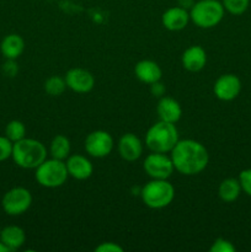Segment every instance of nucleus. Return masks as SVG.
<instances>
[{"instance_id": "obj_1", "label": "nucleus", "mask_w": 251, "mask_h": 252, "mask_svg": "<svg viewBox=\"0 0 251 252\" xmlns=\"http://www.w3.org/2000/svg\"><path fill=\"white\" fill-rule=\"evenodd\" d=\"M170 157L175 170L186 176L201 174L209 161V154L204 145L193 139L179 140Z\"/></svg>"}, {"instance_id": "obj_2", "label": "nucleus", "mask_w": 251, "mask_h": 252, "mask_svg": "<svg viewBox=\"0 0 251 252\" xmlns=\"http://www.w3.org/2000/svg\"><path fill=\"white\" fill-rule=\"evenodd\" d=\"M12 160L22 169H36L47 159V149L39 140L26 138L14 143Z\"/></svg>"}, {"instance_id": "obj_3", "label": "nucleus", "mask_w": 251, "mask_h": 252, "mask_svg": "<svg viewBox=\"0 0 251 252\" xmlns=\"http://www.w3.org/2000/svg\"><path fill=\"white\" fill-rule=\"evenodd\" d=\"M179 140V130L175 123L165 121L154 123L145 134V144L155 153H171Z\"/></svg>"}, {"instance_id": "obj_4", "label": "nucleus", "mask_w": 251, "mask_h": 252, "mask_svg": "<svg viewBox=\"0 0 251 252\" xmlns=\"http://www.w3.org/2000/svg\"><path fill=\"white\" fill-rule=\"evenodd\" d=\"M223 4L219 0H199L189 10V20L199 29H212L224 17Z\"/></svg>"}, {"instance_id": "obj_5", "label": "nucleus", "mask_w": 251, "mask_h": 252, "mask_svg": "<svg viewBox=\"0 0 251 252\" xmlns=\"http://www.w3.org/2000/svg\"><path fill=\"white\" fill-rule=\"evenodd\" d=\"M142 201L148 208L162 209L175 198V189L167 180L153 179L140 191Z\"/></svg>"}, {"instance_id": "obj_6", "label": "nucleus", "mask_w": 251, "mask_h": 252, "mask_svg": "<svg viewBox=\"0 0 251 252\" xmlns=\"http://www.w3.org/2000/svg\"><path fill=\"white\" fill-rule=\"evenodd\" d=\"M34 170H36L34 172L36 181L46 189H57L63 186L69 176L65 162L54 158L46 159Z\"/></svg>"}, {"instance_id": "obj_7", "label": "nucleus", "mask_w": 251, "mask_h": 252, "mask_svg": "<svg viewBox=\"0 0 251 252\" xmlns=\"http://www.w3.org/2000/svg\"><path fill=\"white\" fill-rule=\"evenodd\" d=\"M32 204V194L25 187H14L4 194L1 207L7 216L17 217L26 213Z\"/></svg>"}, {"instance_id": "obj_8", "label": "nucleus", "mask_w": 251, "mask_h": 252, "mask_svg": "<svg viewBox=\"0 0 251 252\" xmlns=\"http://www.w3.org/2000/svg\"><path fill=\"white\" fill-rule=\"evenodd\" d=\"M143 169L148 176L157 180H167L175 171L171 157H167L164 153L155 152H152V154L145 158Z\"/></svg>"}, {"instance_id": "obj_9", "label": "nucleus", "mask_w": 251, "mask_h": 252, "mask_svg": "<svg viewBox=\"0 0 251 252\" xmlns=\"http://www.w3.org/2000/svg\"><path fill=\"white\" fill-rule=\"evenodd\" d=\"M84 147L90 157L102 159L111 154L115 147V142L112 135L106 130H94L86 137Z\"/></svg>"}, {"instance_id": "obj_10", "label": "nucleus", "mask_w": 251, "mask_h": 252, "mask_svg": "<svg viewBox=\"0 0 251 252\" xmlns=\"http://www.w3.org/2000/svg\"><path fill=\"white\" fill-rule=\"evenodd\" d=\"M214 95L220 101H233L241 91V81L234 74H224L216 80L213 86Z\"/></svg>"}, {"instance_id": "obj_11", "label": "nucleus", "mask_w": 251, "mask_h": 252, "mask_svg": "<svg viewBox=\"0 0 251 252\" xmlns=\"http://www.w3.org/2000/svg\"><path fill=\"white\" fill-rule=\"evenodd\" d=\"M66 86L74 93L88 94L95 86V78L89 70L83 68H71L65 74Z\"/></svg>"}, {"instance_id": "obj_12", "label": "nucleus", "mask_w": 251, "mask_h": 252, "mask_svg": "<svg viewBox=\"0 0 251 252\" xmlns=\"http://www.w3.org/2000/svg\"><path fill=\"white\" fill-rule=\"evenodd\" d=\"M118 153L121 158L128 162L135 161L143 154V143L133 133H126L118 140Z\"/></svg>"}, {"instance_id": "obj_13", "label": "nucleus", "mask_w": 251, "mask_h": 252, "mask_svg": "<svg viewBox=\"0 0 251 252\" xmlns=\"http://www.w3.org/2000/svg\"><path fill=\"white\" fill-rule=\"evenodd\" d=\"M65 165L69 176L79 181L89 179L94 172V166L90 160L80 154L69 155Z\"/></svg>"}, {"instance_id": "obj_14", "label": "nucleus", "mask_w": 251, "mask_h": 252, "mask_svg": "<svg viewBox=\"0 0 251 252\" xmlns=\"http://www.w3.org/2000/svg\"><path fill=\"white\" fill-rule=\"evenodd\" d=\"M134 75L140 83L152 85V84L161 80L162 70L157 62L150 61V59H143L135 64Z\"/></svg>"}, {"instance_id": "obj_15", "label": "nucleus", "mask_w": 251, "mask_h": 252, "mask_svg": "<svg viewBox=\"0 0 251 252\" xmlns=\"http://www.w3.org/2000/svg\"><path fill=\"white\" fill-rule=\"evenodd\" d=\"M189 21V12L182 6L167 9L161 16V24L169 31H181Z\"/></svg>"}, {"instance_id": "obj_16", "label": "nucleus", "mask_w": 251, "mask_h": 252, "mask_svg": "<svg viewBox=\"0 0 251 252\" xmlns=\"http://www.w3.org/2000/svg\"><path fill=\"white\" fill-rule=\"evenodd\" d=\"M182 66L187 71L197 73L206 66L207 53L201 46H191L182 53L181 57Z\"/></svg>"}, {"instance_id": "obj_17", "label": "nucleus", "mask_w": 251, "mask_h": 252, "mask_svg": "<svg viewBox=\"0 0 251 252\" xmlns=\"http://www.w3.org/2000/svg\"><path fill=\"white\" fill-rule=\"evenodd\" d=\"M157 112L160 121L176 123L179 122L182 116V108L179 101L169 97V96H162L157 105Z\"/></svg>"}, {"instance_id": "obj_18", "label": "nucleus", "mask_w": 251, "mask_h": 252, "mask_svg": "<svg viewBox=\"0 0 251 252\" xmlns=\"http://www.w3.org/2000/svg\"><path fill=\"white\" fill-rule=\"evenodd\" d=\"M0 241L4 243L10 251H16L26 243V233L17 225L5 226L0 230Z\"/></svg>"}, {"instance_id": "obj_19", "label": "nucleus", "mask_w": 251, "mask_h": 252, "mask_svg": "<svg viewBox=\"0 0 251 252\" xmlns=\"http://www.w3.org/2000/svg\"><path fill=\"white\" fill-rule=\"evenodd\" d=\"M1 54L6 59H14L16 61L25 51V41L20 34L10 33L2 38L0 44Z\"/></svg>"}, {"instance_id": "obj_20", "label": "nucleus", "mask_w": 251, "mask_h": 252, "mask_svg": "<svg viewBox=\"0 0 251 252\" xmlns=\"http://www.w3.org/2000/svg\"><path fill=\"white\" fill-rule=\"evenodd\" d=\"M241 185L239 182V179H225L220 182L218 187V196L219 198L226 203L236 201L241 193Z\"/></svg>"}, {"instance_id": "obj_21", "label": "nucleus", "mask_w": 251, "mask_h": 252, "mask_svg": "<svg viewBox=\"0 0 251 252\" xmlns=\"http://www.w3.org/2000/svg\"><path fill=\"white\" fill-rule=\"evenodd\" d=\"M49 153L52 158L64 161L70 155V140L63 134L56 135L51 142Z\"/></svg>"}, {"instance_id": "obj_22", "label": "nucleus", "mask_w": 251, "mask_h": 252, "mask_svg": "<svg viewBox=\"0 0 251 252\" xmlns=\"http://www.w3.org/2000/svg\"><path fill=\"white\" fill-rule=\"evenodd\" d=\"M43 88L44 91H46L49 96H61L62 94L66 90L68 86H66L65 78L53 75L44 81Z\"/></svg>"}, {"instance_id": "obj_23", "label": "nucleus", "mask_w": 251, "mask_h": 252, "mask_svg": "<svg viewBox=\"0 0 251 252\" xmlns=\"http://www.w3.org/2000/svg\"><path fill=\"white\" fill-rule=\"evenodd\" d=\"M5 135L11 140L12 143L19 142L26 137V127L21 121H10L5 127Z\"/></svg>"}, {"instance_id": "obj_24", "label": "nucleus", "mask_w": 251, "mask_h": 252, "mask_svg": "<svg viewBox=\"0 0 251 252\" xmlns=\"http://www.w3.org/2000/svg\"><path fill=\"white\" fill-rule=\"evenodd\" d=\"M224 9L231 15H241L248 10L250 0H221Z\"/></svg>"}, {"instance_id": "obj_25", "label": "nucleus", "mask_w": 251, "mask_h": 252, "mask_svg": "<svg viewBox=\"0 0 251 252\" xmlns=\"http://www.w3.org/2000/svg\"><path fill=\"white\" fill-rule=\"evenodd\" d=\"M12 148H14V143L6 135H0V162L11 158Z\"/></svg>"}, {"instance_id": "obj_26", "label": "nucleus", "mask_w": 251, "mask_h": 252, "mask_svg": "<svg viewBox=\"0 0 251 252\" xmlns=\"http://www.w3.org/2000/svg\"><path fill=\"white\" fill-rule=\"evenodd\" d=\"M235 246L229 240L224 238H218L213 241L212 246L209 248L211 252H235Z\"/></svg>"}, {"instance_id": "obj_27", "label": "nucleus", "mask_w": 251, "mask_h": 252, "mask_svg": "<svg viewBox=\"0 0 251 252\" xmlns=\"http://www.w3.org/2000/svg\"><path fill=\"white\" fill-rule=\"evenodd\" d=\"M239 182L241 185V189L248 196L251 197V169H246L239 175Z\"/></svg>"}, {"instance_id": "obj_28", "label": "nucleus", "mask_w": 251, "mask_h": 252, "mask_svg": "<svg viewBox=\"0 0 251 252\" xmlns=\"http://www.w3.org/2000/svg\"><path fill=\"white\" fill-rule=\"evenodd\" d=\"M95 251H97V252H123V248L122 246L118 245V244L107 241V243H101L100 245L96 246Z\"/></svg>"}, {"instance_id": "obj_29", "label": "nucleus", "mask_w": 251, "mask_h": 252, "mask_svg": "<svg viewBox=\"0 0 251 252\" xmlns=\"http://www.w3.org/2000/svg\"><path fill=\"white\" fill-rule=\"evenodd\" d=\"M19 71V68H17V64L14 59H6V62L2 65V73L5 74L9 78H14L15 75Z\"/></svg>"}, {"instance_id": "obj_30", "label": "nucleus", "mask_w": 251, "mask_h": 252, "mask_svg": "<svg viewBox=\"0 0 251 252\" xmlns=\"http://www.w3.org/2000/svg\"><path fill=\"white\" fill-rule=\"evenodd\" d=\"M165 90L166 89H165L164 84L160 83V81H157V83L150 85V91H152L153 96H157V97H162L165 94Z\"/></svg>"}, {"instance_id": "obj_31", "label": "nucleus", "mask_w": 251, "mask_h": 252, "mask_svg": "<svg viewBox=\"0 0 251 252\" xmlns=\"http://www.w3.org/2000/svg\"><path fill=\"white\" fill-rule=\"evenodd\" d=\"M0 252H11V251H10V249L7 248L4 243H1V241H0Z\"/></svg>"}, {"instance_id": "obj_32", "label": "nucleus", "mask_w": 251, "mask_h": 252, "mask_svg": "<svg viewBox=\"0 0 251 252\" xmlns=\"http://www.w3.org/2000/svg\"><path fill=\"white\" fill-rule=\"evenodd\" d=\"M0 230H1V229H0Z\"/></svg>"}]
</instances>
